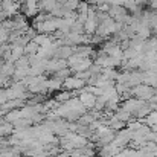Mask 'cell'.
<instances>
[{
	"mask_svg": "<svg viewBox=\"0 0 157 157\" xmlns=\"http://www.w3.org/2000/svg\"><path fill=\"white\" fill-rule=\"evenodd\" d=\"M130 90L134 98L142 99V101H150L156 93V89H153L151 86H147V84H137V86L131 87Z\"/></svg>",
	"mask_w": 157,
	"mask_h": 157,
	"instance_id": "cell-1",
	"label": "cell"
},
{
	"mask_svg": "<svg viewBox=\"0 0 157 157\" xmlns=\"http://www.w3.org/2000/svg\"><path fill=\"white\" fill-rule=\"evenodd\" d=\"M127 14H130V12H128L127 8H124L122 5H111L110 9H108V15H110L114 21H122Z\"/></svg>",
	"mask_w": 157,
	"mask_h": 157,
	"instance_id": "cell-2",
	"label": "cell"
},
{
	"mask_svg": "<svg viewBox=\"0 0 157 157\" xmlns=\"http://www.w3.org/2000/svg\"><path fill=\"white\" fill-rule=\"evenodd\" d=\"M145 104V101H142V99H137V98H134V96H131V98H128V99H125V101H122V110H125V111H130L131 114L137 110V108H140L142 105Z\"/></svg>",
	"mask_w": 157,
	"mask_h": 157,
	"instance_id": "cell-3",
	"label": "cell"
},
{
	"mask_svg": "<svg viewBox=\"0 0 157 157\" xmlns=\"http://www.w3.org/2000/svg\"><path fill=\"white\" fill-rule=\"evenodd\" d=\"M133 114L130 113V111H125V110H117L116 111V114H114V119H117V121H122V122H130V121H133V117H131Z\"/></svg>",
	"mask_w": 157,
	"mask_h": 157,
	"instance_id": "cell-4",
	"label": "cell"
},
{
	"mask_svg": "<svg viewBox=\"0 0 157 157\" xmlns=\"http://www.w3.org/2000/svg\"><path fill=\"white\" fill-rule=\"evenodd\" d=\"M66 86H67L69 89H78V87L84 86V81H82L81 78H67Z\"/></svg>",
	"mask_w": 157,
	"mask_h": 157,
	"instance_id": "cell-5",
	"label": "cell"
},
{
	"mask_svg": "<svg viewBox=\"0 0 157 157\" xmlns=\"http://www.w3.org/2000/svg\"><path fill=\"white\" fill-rule=\"evenodd\" d=\"M25 8H28V9H26L28 15H35V14H37V11H38L35 0H29V2L26 3V6H25Z\"/></svg>",
	"mask_w": 157,
	"mask_h": 157,
	"instance_id": "cell-6",
	"label": "cell"
},
{
	"mask_svg": "<svg viewBox=\"0 0 157 157\" xmlns=\"http://www.w3.org/2000/svg\"><path fill=\"white\" fill-rule=\"evenodd\" d=\"M110 124H111V128H113V130H122V128L125 127V122L117 121V119H114V117L111 119V122H110Z\"/></svg>",
	"mask_w": 157,
	"mask_h": 157,
	"instance_id": "cell-7",
	"label": "cell"
},
{
	"mask_svg": "<svg viewBox=\"0 0 157 157\" xmlns=\"http://www.w3.org/2000/svg\"><path fill=\"white\" fill-rule=\"evenodd\" d=\"M78 0H67L66 2V6L69 8V9H75V8H78Z\"/></svg>",
	"mask_w": 157,
	"mask_h": 157,
	"instance_id": "cell-8",
	"label": "cell"
},
{
	"mask_svg": "<svg viewBox=\"0 0 157 157\" xmlns=\"http://www.w3.org/2000/svg\"><path fill=\"white\" fill-rule=\"evenodd\" d=\"M37 49H38V44H37V43H29V46L26 48L28 52H35Z\"/></svg>",
	"mask_w": 157,
	"mask_h": 157,
	"instance_id": "cell-9",
	"label": "cell"
},
{
	"mask_svg": "<svg viewBox=\"0 0 157 157\" xmlns=\"http://www.w3.org/2000/svg\"><path fill=\"white\" fill-rule=\"evenodd\" d=\"M67 73H69V70H59L56 75H58V76H66Z\"/></svg>",
	"mask_w": 157,
	"mask_h": 157,
	"instance_id": "cell-10",
	"label": "cell"
}]
</instances>
